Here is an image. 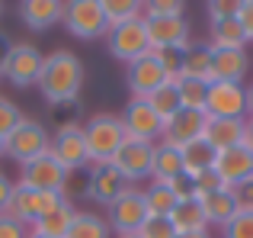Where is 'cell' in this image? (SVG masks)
Returning a JSON list of instances; mask_svg holds the SVG:
<instances>
[{
	"label": "cell",
	"mask_w": 253,
	"mask_h": 238,
	"mask_svg": "<svg viewBox=\"0 0 253 238\" xmlns=\"http://www.w3.org/2000/svg\"><path fill=\"white\" fill-rule=\"evenodd\" d=\"M0 238H29V229L10 216H0Z\"/></svg>",
	"instance_id": "cell-39"
},
{
	"label": "cell",
	"mask_w": 253,
	"mask_h": 238,
	"mask_svg": "<svg viewBox=\"0 0 253 238\" xmlns=\"http://www.w3.org/2000/svg\"><path fill=\"white\" fill-rule=\"evenodd\" d=\"M176 229V235H189V232H209V219L199 200H179L173 206V213L167 216Z\"/></svg>",
	"instance_id": "cell-25"
},
{
	"label": "cell",
	"mask_w": 253,
	"mask_h": 238,
	"mask_svg": "<svg viewBox=\"0 0 253 238\" xmlns=\"http://www.w3.org/2000/svg\"><path fill=\"white\" fill-rule=\"evenodd\" d=\"M29 238H48V235H32V232H29Z\"/></svg>",
	"instance_id": "cell-47"
},
{
	"label": "cell",
	"mask_w": 253,
	"mask_h": 238,
	"mask_svg": "<svg viewBox=\"0 0 253 238\" xmlns=\"http://www.w3.org/2000/svg\"><path fill=\"white\" fill-rule=\"evenodd\" d=\"M106 49H109L112 58H119V61H125V64L144 58L151 52L144 16L128 19V23H119V26H109V32H106Z\"/></svg>",
	"instance_id": "cell-5"
},
{
	"label": "cell",
	"mask_w": 253,
	"mask_h": 238,
	"mask_svg": "<svg viewBox=\"0 0 253 238\" xmlns=\"http://www.w3.org/2000/svg\"><path fill=\"white\" fill-rule=\"evenodd\" d=\"M74 216H77V209L71 206L68 200H61L51 213H45L42 219L29 229V232L32 235H48V238H64V235H68V229H71V222H74Z\"/></svg>",
	"instance_id": "cell-27"
},
{
	"label": "cell",
	"mask_w": 253,
	"mask_h": 238,
	"mask_svg": "<svg viewBox=\"0 0 253 238\" xmlns=\"http://www.w3.org/2000/svg\"><path fill=\"white\" fill-rule=\"evenodd\" d=\"M6 155V138H0V158Z\"/></svg>",
	"instance_id": "cell-46"
},
{
	"label": "cell",
	"mask_w": 253,
	"mask_h": 238,
	"mask_svg": "<svg viewBox=\"0 0 253 238\" xmlns=\"http://www.w3.org/2000/svg\"><path fill=\"white\" fill-rule=\"evenodd\" d=\"M0 16H3V3H0Z\"/></svg>",
	"instance_id": "cell-48"
},
{
	"label": "cell",
	"mask_w": 253,
	"mask_h": 238,
	"mask_svg": "<svg viewBox=\"0 0 253 238\" xmlns=\"http://www.w3.org/2000/svg\"><path fill=\"white\" fill-rule=\"evenodd\" d=\"M68 177H71V171L64 168V164L58 161L51 151L19 168V183H26V187H32V190H42V193H58V196H64Z\"/></svg>",
	"instance_id": "cell-9"
},
{
	"label": "cell",
	"mask_w": 253,
	"mask_h": 238,
	"mask_svg": "<svg viewBox=\"0 0 253 238\" xmlns=\"http://www.w3.org/2000/svg\"><path fill=\"white\" fill-rule=\"evenodd\" d=\"M84 142H86V155H90L93 168L112 164L116 151L122 148V142H125L122 119H119L116 113H96L90 122L84 125Z\"/></svg>",
	"instance_id": "cell-2"
},
{
	"label": "cell",
	"mask_w": 253,
	"mask_h": 238,
	"mask_svg": "<svg viewBox=\"0 0 253 238\" xmlns=\"http://www.w3.org/2000/svg\"><path fill=\"white\" fill-rule=\"evenodd\" d=\"M103 13L109 19V26H119L144 16V3H138V0H103Z\"/></svg>",
	"instance_id": "cell-33"
},
{
	"label": "cell",
	"mask_w": 253,
	"mask_h": 238,
	"mask_svg": "<svg viewBox=\"0 0 253 238\" xmlns=\"http://www.w3.org/2000/svg\"><path fill=\"white\" fill-rule=\"evenodd\" d=\"M148 219V206H144V190L141 187H125L116 200L106 206V222L119 238L138 235V229Z\"/></svg>",
	"instance_id": "cell-4"
},
{
	"label": "cell",
	"mask_w": 253,
	"mask_h": 238,
	"mask_svg": "<svg viewBox=\"0 0 253 238\" xmlns=\"http://www.w3.org/2000/svg\"><path fill=\"white\" fill-rule=\"evenodd\" d=\"M45 55L32 42H10L3 52V77L13 87H36Z\"/></svg>",
	"instance_id": "cell-7"
},
{
	"label": "cell",
	"mask_w": 253,
	"mask_h": 238,
	"mask_svg": "<svg viewBox=\"0 0 253 238\" xmlns=\"http://www.w3.org/2000/svg\"><path fill=\"white\" fill-rule=\"evenodd\" d=\"M128 187V183L122 180V174H119L112 164H103V168H90V177H86V196H90L93 203H103V206H109L112 200H116L122 190Z\"/></svg>",
	"instance_id": "cell-20"
},
{
	"label": "cell",
	"mask_w": 253,
	"mask_h": 238,
	"mask_svg": "<svg viewBox=\"0 0 253 238\" xmlns=\"http://www.w3.org/2000/svg\"><path fill=\"white\" fill-rule=\"evenodd\" d=\"M205 10H209L211 23H218V19H234L237 10H241V0H209Z\"/></svg>",
	"instance_id": "cell-38"
},
{
	"label": "cell",
	"mask_w": 253,
	"mask_h": 238,
	"mask_svg": "<svg viewBox=\"0 0 253 238\" xmlns=\"http://www.w3.org/2000/svg\"><path fill=\"white\" fill-rule=\"evenodd\" d=\"M237 23L247 32V42H253V0H241V10H237Z\"/></svg>",
	"instance_id": "cell-40"
},
{
	"label": "cell",
	"mask_w": 253,
	"mask_h": 238,
	"mask_svg": "<svg viewBox=\"0 0 253 238\" xmlns=\"http://www.w3.org/2000/svg\"><path fill=\"white\" fill-rule=\"evenodd\" d=\"M176 238H211L209 232H189V235H176Z\"/></svg>",
	"instance_id": "cell-45"
},
{
	"label": "cell",
	"mask_w": 253,
	"mask_h": 238,
	"mask_svg": "<svg viewBox=\"0 0 253 238\" xmlns=\"http://www.w3.org/2000/svg\"><path fill=\"white\" fill-rule=\"evenodd\" d=\"M109 235H112V229H109V222H106L103 216H96V213H77L64 238H109Z\"/></svg>",
	"instance_id": "cell-29"
},
{
	"label": "cell",
	"mask_w": 253,
	"mask_h": 238,
	"mask_svg": "<svg viewBox=\"0 0 253 238\" xmlns=\"http://www.w3.org/2000/svg\"><path fill=\"white\" fill-rule=\"evenodd\" d=\"M176 196H173V190L167 183H154L151 180V187H144V206H148V216H170L173 206H176Z\"/></svg>",
	"instance_id": "cell-31"
},
{
	"label": "cell",
	"mask_w": 253,
	"mask_h": 238,
	"mask_svg": "<svg viewBox=\"0 0 253 238\" xmlns=\"http://www.w3.org/2000/svg\"><path fill=\"white\" fill-rule=\"evenodd\" d=\"M234 193H237V203H241V209H250V213H253V180L241 183Z\"/></svg>",
	"instance_id": "cell-41"
},
{
	"label": "cell",
	"mask_w": 253,
	"mask_h": 238,
	"mask_svg": "<svg viewBox=\"0 0 253 238\" xmlns=\"http://www.w3.org/2000/svg\"><path fill=\"white\" fill-rule=\"evenodd\" d=\"M48 151H51V132L39 119L23 116V122L6 135V158H13L19 164H29L36 158L48 155Z\"/></svg>",
	"instance_id": "cell-6"
},
{
	"label": "cell",
	"mask_w": 253,
	"mask_h": 238,
	"mask_svg": "<svg viewBox=\"0 0 253 238\" xmlns=\"http://www.w3.org/2000/svg\"><path fill=\"white\" fill-rule=\"evenodd\" d=\"M176 77H192V81L211 84V45L209 42H192L179 58V74Z\"/></svg>",
	"instance_id": "cell-23"
},
{
	"label": "cell",
	"mask_w": 253,
	"mask_h": 238,
	"mask_svg": "<svg viewBox=\"0 0 253 238\" xmlns=\"http://www.w3.org/2000/svg\"><path fill=\"white\" fill-rule=\"evenodd\" d=\"M61 200L64 196H58V193H42V190H32V187H26V183H13V193H10V203H6L3 216H10V219L23 222L26 229H32Z\"/></svg>",
	"instance_id": "cell-8"
},
{
	"label": "cell",
	"mask_w": 253,
	"mask_h": 238,
	"mask_svg": "<svg viewBox=\"0 0 253 238\" xmlns=\"http://www.w3.org/2000/svg\"><path fill=\"white\" fill-rule=\"evenodd\" d=\"M39 90H42L45 103L51 107H71L77 103L84 87V64L71 49H55L45 55L42 74H39Z\"/></svg>",
	"instance_id": "cell-1"
},
{
	"label": "cell",
	"mask_w": 253,
	"mask_h": 238,
	"mask_svg": "<svg viewBox=\"0 0 253 238\" xmlns=\"http://www.w3.org/2000/svg\"><path fill=\"white\" fill-rule=\"evenodd\" d=\"M205 113L218 119H247V84H224L211 81L209 84V100Z\"/></svg>",
	"instance_id": "cell-14"
},
{
	"label": "cell",
	"mask_w": 253,
	"mask_h": 238,
	"mask_svg": "<svg viewBox=\"0 0 253 238\" xmlns=\"http://www.w3.org/2000/svg\"><path fill=\"white\" fill-rule=\"evenodd\" d=\"M199 203H202V209H205V219H209V226H218V229H224L237 213H241L237 193H234L231 187L211 190V193H205Z\"/></svg>",
	"instance_id": "cell-22"
},
{
	"label": "cell",
	"mask_w": 253,
	"mask_h": 238,
	"mask_svg": "<svg viewBox=\"0 0 253 238\" xmlns=\"http://www.w3.org/2000/svg\"><path fill=\"white\" fill-rule=\"evenodd\" d=\"M122 129H125V138H135V142H151L157 145L164 135V119L151 110L148 100H138V97H131L128 107L122 110Z\"/></svg>",
	"instance_id": "cell-11"
},
{
	"label": "cell",
	"mask_w": 253,
	"mask_h": 238,
	"mask_svg": "<svg viewBox=\"0 0 253 238\" xmlns=\"http://www.w3.org/2000/svg\"><path fill=\"white\" fill-rule=\"evenodd\" d=\"M209 45L211 49H247V32L234 19H218L209 29Z\"/></svg>",
	"instance_id": "cell-28"
},
{
	"label": "cell",
	"mask_w": 253,
	"mask_h": 238,
	"mask_svg": "<svg viewBox=\"0 0 253 238\" xmlns=\"http://www.w3.org/2000/svg\"><path fill=\"white\" fill-rule=\"evenodd\" d=\"M151 161H154V145L125 138L122 148L116 151V158H112V168L122 174V180L128 183V187H135L138 180L151 177Z\"/></svg>",
	"instance_id": "cell-12"
},
{
	"label": "cell",
	"mask_w": 253,
	"mask_h": 238,
	"mask_svg": "<svg viewBox=\"0 0 253 238\" xmlns=\"http://www.w3.org/2000/svg\"><path fill=\"white\" fill-rule=\"evenodd\" d=\"M148 103H151V110H154V113L161 116L164 122H167L170 116H176L179 110H183V107H179V94H176V84H173V81H170V84H164L161 90H154V94L148 97Z\"/></svg>",
	"instance_id": "cell-32"
},
{
	"label": "cell",
	"mask_w": 253,
	"mask_h": 238,
	"mask_svg": "<svg viewBox=\"0 0 253 238\" xmlns=\"http://www.w3.org/2000/svg\"><path fill=\"white\" fill-rule=\"evenodd\" d=\"M205 122H209V113H202V110H179L176 116H170L167 122H164L161 142L173 145V148H183V145L202 138Z\"/></svg>",
	"instance_id": "cell-17"
},
{
	"label": "cell",
	"mask_w": 253,
	"mask_h": 238,
	"mask_svg": "<svg viewBox=\"0 0 253 238\" xmlns=\"http://www.w3.org/2000/svg\"><path fill=\"white\" fill-rule=\"evenodd\" d=\"M244 145L253 151V119H247V132H244Z\"/></svg>",
	"instance_id": "cell-43"
},
{
	"label": "cell",
	"mask_w": 253,
	"mask_h": 238,
	"mask_svg": "<svg viewBox=\"0 0 253 238\" xmlns=\"http://www.w3.org/2000/svg\"><path fill=\"white\" fill-rule=\"evenodd\" d=\"M221 180V187H231L237 190L241 183L253 180V151L247 145H237V148H228V151H218L215 158V168H211Z\"/></svg>",
	"instance_id": "cell-16"
},
{
	"label": "cell",
	"mask_w": 253,
	"mask_h": 238,
	"mask_svg": "<svg viewBox=\"0 0 253 238\" xmlns=\"http://www.w3.org/2000/svg\"><path fill=\"white\" fill-rule=\"evenodd\" d=\"M183 174L189 177V180H196V177H202L205 171H211L215 168V158H218V151L211 148L205 138H196V142H189V145H183Z\"/></svg>",
	"instance_id": "cell-26"
},
{
	"label": "cell",
	"mask_w": 253,
	"mask_h": 238,
	"mask_svg": "<svg viewBox=\"0 0 253 238\" xmlns=\"http://www.w3.org/2000/svg\"><path fill=\"white\" fill-rule=\"evenodd\" d=\"M250 71L247 49H211V81L244 84Z\"/></svg>",
	"instance_id": "cell-18"
},
{
	"label": "cell",
	"mask_w": 253,
	"mask_h": 238,
	"mask_svg": "<svg viewBox=\"0 0 253 238\" xmlns=\"http://www.w3.org/2000/svg\"><path fill=\"white\" fill-rule=\"evenodd\" d=\"M186 3L179 0H148L144 3V19H157V16H183Z\"/></svg>",
	"instance_id": "cell-37"
},
{
	"label": "cell",
	"mask_w": 253,
	"mask_h": 238,
	"mask_svg": "<svg viewBox=\"0 0 253 238\" xmlns=\"http://www.w3.org/2000/svg\"><path fill=\"white\" fill-rule=\"evenodd\" d=\"M144 23H148V39L154 52H186L192 45V29L186 16H157Z\"/></svg>",
	"instance_id": "cell-13"
},
{
	"label": "cell",
	"mask_w": 253,
	"mask_h": 238,
	"mask_svg": "<svg viewBox=\"0 0 253 238\" xmlns=\"http://www.w3.org/2000/svg\"><path fill=\"white\" fill-rule=\"evenodd\" d=\"M61 16H64L61 0H23L19 3V19L36 32L51 29L55 23H61Z\"/></svg>",
	"instance_id": "cell-21"
},
{
	"label": "cell",
	"mask_w": 253,
	"mask_h": 238,
	"mask_svg": "<svg viewBox=\"0 0 253 238\" xmlns=\"http://www.w3.org/2000/svg\"><path fill=\"white\" fill-rule=\"evenodd\" d=\"M176 94H179V107L183 110H202L205 113V100H209V84L205 81H192V77H176Z\"/></svg>",
	"instance_id": "cell-30"
},
{
	"label": "cell",
	"mask_w": 253,
	"mask_h": 238,
	"mask_svg": "<svg viewBox=\"0 0 253 238\" xmlns=\"http://www.w3.org/2000/svg\"><path fill=\"white\" fill-rule=\"evenodd\" d=\"M247 119H253V81L247 87Z\"/></svg>",
	"instance_id": "cell-44"
},
{
	"label": "cell",
	"mask_w": 253,
	"mask_h": 238,
	"mask_svg": "<svg viewBox=\"0 0 253 238\" xmlns=\"http://www.w3.org/2000/svg\"><path fill=\"white\" fill-rule=\"evenodd\" d=\"M138 238H176V229L167 216H148L144 226L138 229Z\"/></svg>",
	"instance_id": "cell-34"
},
{
	"label": "cell",
	"mask_w": 253,
	"mask_h": 238,
	"mask_svg": "<svg viewBox=\"0 0 253 238\" xmlns=\"http://www.w3.org/2000/svg\"><path fill=\"white\" fill-rule=\"evenodd\" d=\"M61 23L71 36L84 39V42L106 39V32H109V19L103 13V0H68Z\"/></svg>",
	"instance_id": "cell-3"
},
{
	"label": "cell",
	"mask_w": 253,
	"mask_h": 238,
	"mask_svg": "<svg viewBox=\"0 0 253 238\" xmlns=\"http://www.w3.org/2000/svg\"><path fill=\"white\" fill-rule=\"evenodd\" d=\"M10 193H13V180L0 171V216L6 213V203H10Z\"/></svg>",
	"instance_id": "cell-42"
},
{
	"label": "cell",
	"mask_w": 253,
	"mask_h": 238,
	"mask_svg": "<svg viewBox=\"0 0 253 238\" xmlns=\"http://www.w3.org/2000/svg\"><path fill=\"white\" fill-rule=\"evenodd\" d=\"M128 238H138V235H128Z\"/></svg>",
	"instance_id": "cell-49"
},
{
	"label": "cell",
	"mask_w": 253,
	"mask_h": 238,
	"mask_svg": "<svg viewBox=\"0 0 253 238\" xmlns=\"http://www.w3.org/2000/svg\"><path fill=\"white\" fill-rule=\"evenodd\" d=\"M170 81H176V77L167 71V64L161 61L157 52H148L144 58H138V61L128 64V90L138 100H148L154 90H161L164 84H170Z\"/></svg>",
	"instance_id": "cell-10"
},
{
	"label": "cell",
	"mask_w": 253,
	"mask_h": 238,
	"mask_svg": "<svg viewBox=\"0 0 253 238\" xmlns=\"http://www.w3.org/2000/svg\"><path fill=\"white\" fill-rule=\"evenodd\" d=\"M51 155L64 164L68 171L86 168L90 155H86V142H84V125L81 122H64L51 138Z\"/></svg>",
	"instance_id": "cell-15"
},
{
	"label": "cell",
	"mask_w": 253,
	"mask_h": 238,
	"mask_svg": "<svg viewBox=\"0 0 253 238\" xmlns=\"http://www.w3.org/2000/svg\"><path fill=\"white\" fill-rule=\"evenodd\" d=\"M19 122H23V110L10 97H0V138H6Z\"/></svg>",
	"instance_id": "cell-35"
},
{
	"label": "cell",
	"mask_w": 253,
	"mask_h": 238,
	"mask_svg": "<svg viewBox=\"0 0 253 238\" xmlns=\"http://www.w3.org/2000/svg\"><path fill=\"white\" fill-rule=\"evenodd\" d=\"M221 238H253V213L250 209H241V213L221 229Z\"/></svg>",
	"instance_id": "cell-36"
},
{
	"label": "cell",
	"mask_w": 253,
	"mask_h": 238,
	"mask_svg": "<svg viewBox=\"0 0 253 238\" xmlns=\"http://www.w3.org/2000/svg\"><path fill=\"white\" fill-rule=\"evenodd\" d=\"M244 132H247V119H218V116H209L202 138L215 151H228V148L244 145Z\"/></svg>",
	"instance_id": "cell-19"
},
{
	"label": "cell",
	"mask_w": 253,
	"mask_h": 238,
	"mask_svg": "<svg viewBox=\"0 0 253 238\" xmlns=\"http://www.w3.org/2000/svg\"><path fill=\"white\" fill-rule=\"evenodd\" d=\"M179 174H183V151L167 145V142H157L154 145V161H151V180L170 183Z\"/></svg>",
	"instance_id": "cell-24"
}]
</instances>
